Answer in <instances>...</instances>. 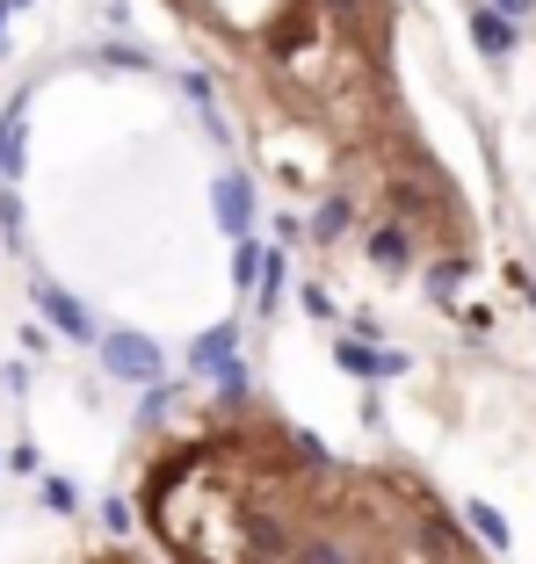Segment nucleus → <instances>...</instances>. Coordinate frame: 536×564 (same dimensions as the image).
Returning <instances> with one entry per match:
<instances>
[{
    "label": "nucleus",
    "mask_w": 536,
    "mask_h": 564,
    "mask_svg": "<svg viewBox=\"0 0 536 564\" xmlns=\"http://www.w3.org/2000/svg\"><path fill=\"white\" fill-rule=\"evenodd\" d=\"M290 521H276L268 507H239V557L247 564H283L290 557Z\"/></svg>",
    "instance_id": "obj_4"
},
{
    "label": "nucleus",
    "mask_w": 536,
    "mask_h": 564,
    "mask_svg": "<svg viewBox=\"0 0 536 564\" xmlns=\"http://www.w3.org/2000/svg\"><path fill=\"white\" fill-rule=\"evenodd\" d=\"M101 529H109V535H117V543H131V529H138V507H131V499H109V507H101Z\"/></svg>",
    "instance_id": "obj_22"
},
{
    "label": "nucleus",
    "mask_w": 536,
    "mask_h": 564,
    "mask_svg": "<svg viewBox=\"0 0 536 564\" xmlns=\"http://www.w3.org/2000/svg\"><path fill=\"white\" fill-rule=\"evenodd\" d=\"M312 8H319L326 22H341V30H355V22H363L369 8H377V0H312Z\"/></svg>",
    "instance_id": "obj_23"
},
{
    "label": "nucleus",
    "mask_w": 536,
    "mask_h": 564,
    "mask_svg": "<svg viewBox=\"0 0 536 564\" xmlns=\"http://www.w3.org/2000/svg\"><path fill=\"white\" fill-rule=\"evenodd\" d=\"M0 8H8V15H22V8H36V0H0Z\"/></svg>",
    "instance_id": "obj_28"
},
{
    "label": "nucleus",
    "mask_w": 536,
    "mask_h": 564,
    "mask_svg": "<svg viewBox=\"0 0 536 564\" xmlns=\"http://www.w3.org/2000/svg\"><path fill=\"white\" fill-rule=\"evenodd\" d=\"M30 297H36V312H44L51 333H66L73 348H95V333H101V326H95V312H87L73 290H58L51 275H36V282H30Z\"/></svg>",
    "instance_id": "obj_3"
},
{
    "label": "nucleus",
    "mask_w": 536,
    "mask_h": 564,
    "mask_svg": "<svg viewBox=\"0 0 536 564\" xmlns=\"http://www.w3.org/2000/svg\"><path fill=\"white\" fill-rule=\"evenodd\" d=\"M298 304H304V312H312V318H334V297H326L319 282H304V290H298Z\"/></svg>",
    "instance_id": "obj_26"
},
{
    "label": "nucleus",
    "mask_w": 536,
    "mask_h": 564,
    "mask_svg": "<svg viewBox=\"0 0 536 564\" xmlns=\"http://www.w3.org/2000/svg\"><path fill=\"white\" fill-rule=\"evenodd\" d=\"M464 529L479 535L486 550H501V557L515 550V529H507V514H501V507H486V499H464Z\"/></svg>",
    "instance_id": "obj_15"
},
{
    "label": "nucleus",
    "mask_w": 536,
    "mask_h": 564,
    "mask_svg": "<svg viewBox=\"0 0 536 564\" xmlns=\"http://www.w3.org/2000/svg\"><path fill=\"white\" fill-rule=\"evenodd\" d=\"M312 44H326V36H319V8H312V0H290L283 15H276V30H268V58L290 66V58L312 51Z\"/></svg>",
    "instance_id": "obj_5"
},
{
    "label": "nucleus",
    "mask_w": 536,
    "mask_h": 564,
    "mask_svg": "<svg viewBox=\"0 0 536 564\" xmlns=\"http://www.w3.org/2000/svg\"><path fill=\"white\" fill-rule=\"evenodd\" d=\"M471 44H479V58H515L522 22H507L501 8H471Z\"/></svg>",
    "instance_id": "obj_9"
},
{
    "label": "nucleus",
    "mask_w": 536,
    "mask_h": 564,
    "mask_svg": "<svg viewBox=\"0 0 536 564\" xmlns=\"http://www.w3.org/2000/svg\"><path fill=\"white\" fill-rule=\"evenodd\" d=\"M522 290H529V304H536V282H522Z\"/></svg>",
    "instance_id": "obj_30"
},
{
    "label": "nucleus",
    "mask_w": 536,
    "mask_h": 564,
    "mask_svg": "<svg viewBox=\"0 0 536 564\" xmlns=\"http://www.w3.org/2000/svg\"><path fill=\"white\" fill-rule=\"evenodd\" d=\"M211 383H218V405H225V413H247V405H254V369H247V355H225V362L211 369Z\"/></svg>",
    "instance_id": "obj_13"
},
{
    "label": "nucleus",
    "mask_w": 536,
    "mask_h": 564,
    "mask_svg": "<svg viewBox=\"0 0 536 564\" xmlns=\"http://www.w3.org/2000/svg\"><path fill=\"white\" fill-rule=\"evenodd\" d=\"M22 117H30V101H8V117H0V182H22V166H30V131H22Z\"/></svg>",
    "instance_id": "obj_10"
},
{
    "label": "nucleus",
    "mask_w": 536,
    "mask_h": 564,
    "mask_svg": "<svg viewBox=\"0 0 536 564\" xmlns=\"http://www.w3.org/2000/svg\"><path fill=\"white\" fill-rule=\"evenodd\" d=\"M464 275H471V261H464V253H442V261L428 268V297H436V304H450L457 290H464Z\"/></svg>",
    "instance_id": "obj_17"
},
{
    "label": "nucleus",
    "mask_w": 536,
    "mask_h": 564,
    "mask_svg": "<svg viewBox=\"0 0 536 564\" xmlns=\"http://www.w3.org/2000/svg\"><path fill=\"white\" fill-rule=\"evenodd\" d=\"M349 232H355V203L349 196H326L312 217H304V239H319V247H341Z\"/></svg>",
    "instance_id": "obj_11"
},
{
    "label": "nucleus",
    "mask_w": 536,
    "mask_h": 564,
    "mask_svg": "<svg viewBox=\"0 0 536 564\" xmlns=\"http://www.w3.org/2000/svg\"><path fill=\"white\" fill-rule=\"evenodd\" d=\"M493 8H501L507 22H529V15H536V0H493Z\"/></svg>",
    "instance_id": "obj_27"
},
{
    "label": "nucleus",
    "mask_w": 536,
    "mask_h": 564,
    "mask_svg": "<svg viewBox=\"0 0 536 564\" xmlns=\"http://www.w3.org/2000/svg\"><path fill=\"white\" fill-rule=\"evenodd\" d=\"M211 456H218V442H174L168 456H160V464L146 470V485H138V499H146L152 514H160V507H168V492H174V485H189V478H196L203 464H211Z\"/></svg>",
    "instance_id": "obj_2"
},
{
    "label": "nucleus",
    "mask_w": 536,
    "mask_h": 564,
    "mask_svg": "<svg viewBox=\"0 0 536 564\" xmlns=\"http://www.w3.org/2000/svg\"><path fill=\"white\" fill-rule=\"evenodd\" d=\"M95 355H101V369L117 383H160L168 377V355H160V340L152 333H138V326H117V333H95Z\"/></svg>",
    "instance_id": "obj_1"
},
{
    "label": "nucleus",
    "mask_w": 536,
    "mask_h": 564,
    "mask_svg": "<svg viewBox=\"0 0 536 564\" xmlns=\"http://www.w3.org/2000/svg\"><path fill=\"white\" fill-rule=\"evenodd\" d=\"M225 355H239V318H225V326H211V333L196 340V348L182 355V362H189V377H211V369H218Z\"/></svg>",
    "instance_id": "obj_12"
},
{
    "label": "nucleus",
    "mask_w": 536,
    "mask_h": 564,
    "mask_svg": "<svg viewBox=\"0 0 536 564\" xmlns=\"http://www.w3.org/2000/svg\"><path fill=\"white\" fill-rule=\"evenodd\" d=\"M254 275H261V239L239 232V239H233V290H239V297L254 290Z\"/></svg>",
    "instance_id": "obj_18"
},
{
    "label": "nucleus",
    "mask_w": 536,
    "mask_h": 564,
    "mask_svg": "<svg viewBox=\"0 0 536 564\" xmlns=\"http://www.w3.org/2000/svg\"><path fill=\"white\" fill-rule=\"evenodd\" d=\"M36 499H44L51 514H73V507H81V485L73 478H36Z\"/></svg>",
    "instance_id": "obj_21"
},
{
    "label": "nucleus",
    "mask_w": 536,
    "mask_h": 564,
    "mask_svg": "<svg viewBox=\"0 0 536 564\" xmlns=\"http://www.w3.org/2000/svg\"><path fill=\"white\" fill-rule=\"evenodd\" d=\"M0 383H8V399H22V391H30V362H22V355H15V362H0Z\"/></svg>",
    "instance_id": "obj_24"
},
{
    "label": "nucleus",
    "mask_w": 536,
    "mask_h": 564,
    "mask_svg": "<svg viewBox=\"0 0 536 564\" xmlns=\"http://www.w3.org/2000/svg\"><path fill=\"white\" fill-rule=\"evenodd\" d=\"M0 239H8V253H22V196H15V182H0Z\"/></svg>",
    "instance_id": "obj_20"
},
{
    "label": "nucleus",
    "mask_w": 536,
    "mask_h": 564,
    "mask_svg": "<svg viewBox=\"0 0 536 564\" xmlns=\"http://www.w3.org/2000/svg\"><path fill=\"white\" fill-rule=\"evenodd\" d=\"M283 564H363L341 535H326V529H312V535H290V557Z\"/></svg>",
    "instance_id": "obj_14"
},
{
    "label": "nucleus",
    "mask_w": 536,
    "mask_h": 564,
    "mask_svg": "<svg viewBox=\"0 0 536 564\" xmlns=\"http://www.w3.org/2000/svg\"><path fill=\"white\" fill-rule=\"evenodd\" d=\"M334 362L349 369L355 383H385V377H406V355L377 348V340H355V333H341V340H334Z\"/></svg>",
    "instance_id": "obj_7"
},
{
    "label": "nucleus",
    "mask_w": 536,
    "mask_h": 564,
    "mask_svg": "<svg viewBox=\"0 0 536 564\" xmlns=\"http://www.w3.org/2000/svg\"><path fill=\"white\" fill-rule=\"evenodd\" d=\"M0 51H8V8H0Z\"/></svg>",
    "instance_id": "obj_29"
},
{
    "label": "nucleus",
    "mask_w": 536,
    "mask_h": 564,
    "mask_svg": "<svg viewBox=\"0 0 536 564\" xmlns=\"http://www.w3.org/2000/svg\"><path fill=\"white\" fill-rule=\"evenodd\" d=\"M8 470H15V478H44V456H36V448H30V442H22V448H15V456H8Z\"/></svg>",
    "instance_id": "obj_25"
},
{
    "label": "nucleus",
    "mask_w": 536,
    "mask_h": 564,
    "mask_svg": "<svg viewBox=\"0 0 536 564\" xmlns=\"http://www.w3.org/2000/svg\"><path fill=\"white\" fill-rule=\"evenodd\" d=\"M283 456H290V464H304V470H312V478H334V456H326V442H319V434L312 427H298V434H283Z\"/></svg>",
    "instance_id": "obj_16"
},
{
    "label": "nucleus",
    "mask_w": 536,
    "mask_h": 564,
    "mask_svg": "<svg viewBox=\"0 0 536 564\" xmlns=\"http://www.w3.org/2000/svg\"><path fill=\"white\" fill-rule=\"evenodd\" d=\"M211 210H218L225 239L254 232V182H247V174H218V182H211Z\"/></svg>",
    "instance_id": "obj_8"
},
{
    "label": "nucleus",
    "mask_w": 536,
    "mask_h": 564,
    "mask_svg": "<svg viewBox=\"0 0 536 564\" xmlns=\"http://www.w3.org/2000/svg\"><path fill=\"white\" fill-rule=\"evenodd\" d=\"M414 225H399V217H385V225H369L363 232V261L377 268V275H406V268H414Z\"/></svg>",
    "instance_id": "obj_6"
},
{
    "label": "nucleus",
    "mask_w": 536,
    "mask_h": 564,
    "mask_svg": "<svg viewBox=\"0 0 536 564\" xmlns=\"http://www.w3.org/2000/svg\"><path fill=\"white\" fill-rule=\"evenodd\" d=\"M174 391H182V383H168V377L146 383V399H138V427H160V420L174 413Z\"/></svg>",
    "instance_id": "obj_19"
}]
</instances>
